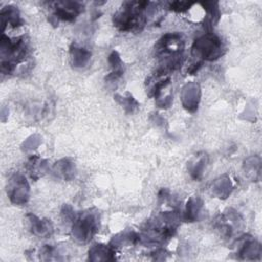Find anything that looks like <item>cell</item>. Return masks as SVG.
Listing matches in <instances>:
<instances>
[{"instance_id":"obj_1","label":"cell","mask_w":262,"mask_h":262,"mask_svg":"<svg viewBox=\"0 0 262 262\" xmlns=\"http://www.w3.org/2000/svg\"><path fill=\"white\" fill-rule=\"evenodd\" d=\"M196 46V49L200 52H202V55L206 59H215L218 58L221 54V42L218 38L211 36V37H205L201 40L195 41L194 47Z\"/></svg>"}]
</instances>
